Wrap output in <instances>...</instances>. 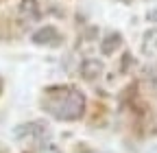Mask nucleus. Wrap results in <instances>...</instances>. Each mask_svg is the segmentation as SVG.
<instances>
[{"label": "nucleus", "mask_w": 157, "mask_h": 153, "mask_svg": "<svg viewBox=\"0 0 157 153\" xmlns=\"http://www.w3.org/2000/svg\"><path fill=\"white\" fill-rule=\"evenodd\" d=\"M148 20H151V22H157V9H153V11L148 13Z\"/></svg>", "instance_id": "9d476101"}, {"label": "nucleus", "mask_w": 157, "mask_h": 153, "mask_svg": "<svg viewBox=\"0 0 157 153\" xmlns=\"http://www.w3.org/2000/svg\"><path fill=\"white\" fill-rule=\"evenodd\" d=\"M0 92H2V79H0Z\"/></svg>", "instance_id": "9b49d317"}, {"label": "nucleus", "mask_w": 157, "mask_h": 153, "mask_svg": "<svg viewBox=\"0 0 157 153\" xmlns=\"http://www.w3.org/2000/svg\"><path fill=\"white\" fill-rule=\"evenodd\" d=\"M20 15L24 18L26 22H35L39 15V5H37V0H22L20 2Z\"/></svg>", "instance_id": "39448f33"}, {"label": "nucleus", "mask_w": 157, "mask_h": 153, "mask_svg": "<svg viewBox=\"0 0 157 153\" xmlns=\"http://www.w3.org/2000/svg\"><path fill=\"white\" fill-rule=\"evenodd\" d=\"M101 72H103V64L98 59H85L83 66H81V74H83V79H87V81L98 79Z\"/></svg>", "instance_id": "20e7f679"}, {"label": "nucleus", "mask_w": 157, "mask_h": 153, "mask_svg": "<svg viewBox=\"0 0 157 153\" xmlns=\"http://www.w3.org/2000/svg\"><path fill=\"white\" fill-rule=\"evenodd\" d=\"M142 53L146 57H155L157 55V29L144 33V37H142Z\"/></svg>", "instance_id": "423d86ee"}, {"label": "nucleus", "mask_w": 157, "mask_h": 153, "mask_svg": "<svg viewBox=\"0 0 157 153\" xmlns=\"http://www.w3.org/2000/svg\"><path fill=\"white\" fill-rule=\"evenodd\" d=\"M39 153H61V151H59L57 147H52V144H46V147H42Z\"/></svg>", "instance_id": "1a4fd4ad"}, {"label": "nucleus", "mask_w": 157, "mask_h": 153, "mask_svg": "<svg viewBox=\"0 0 157 153\" xmlns=\"http://www.w3.org/2000/svg\"><path fill=\"white\" fill-rule=\"evenodd\" d=\"M87 153H98V151H87Z\"/></svg>", "instance_id": "f8f14e48"}, {"label": "nucleus", "mask_w": 157, "mask_h": 153, "mask_svg": "<svg viewBox=\"0 0 157 153\" xmlns=\"http://www.w3.org/2000/svg\"><path fill=\"white\" fill-rule=\"evenodd\" d=\"M146 83H148L151 92L157 96V68H148L146 70Z\"/></svg>", "instance_id": "6e6552de"}, {"label": "nucleus", "mask_w": 157, "mask_h": 153, "mask_svg": "<svg viewBox=\"0 0 157 153\" xmlns=\"http://www.w3.org/2000/svg\"><path fill=\"white\" fill-rule=\"evenodd\" d=\"M59 40H61V37H59V33H57L55 26H44V29H39V31H35L31 35V42L37 44V46H52Z\"/></svg>", "instance_id": "7ed1b4c3"}, {"label": "nucleus", "mask_w": 157, "mask_h": 153, "mask_svg": "<svg viewBox=\"0 0 157 153\" xmlns=\"http://www.w3.org/2000/svg\"><path fill=\"white\" fill-rule=\"evenodd\" d=\"M48 127L44 123H24V125H17L13 129V136L17 140H31V142H44L48 140Z\"/></svg>", "instance_id": "f03ea898"}, {"label": "nucleus", "mask_w": 157, "mask_h": 153, "mask_svg": "<svg viewBox=\"0 0 157 153\" xmlns=\"http://www.w3.org/2000/svg\"><path fill=\"white\" fill-rule=\"evenodd\" d=\"M120 44H122L120 33H109L105 40H103V53H105V55H111L116 48H120Z\"/></svg>", "instance_id": "0eeeda50"}, {"label": "nucleus", "mask_w": 157, "mask_h": 153, "mask_svg": "<svg viewBox=\"0 0 157 153\" xmlns=\"http://www.w3.org/2000/svg\"><path fill=\"white\" fill-rule=\"evenodd\" d=\"M44 112L57 120H78L85 114V96L76 88H48L42 99Z\"/></svg>", "instance_id": "f257e3e1"}]
</instances>
